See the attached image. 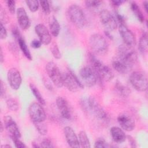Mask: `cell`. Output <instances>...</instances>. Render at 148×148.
<instances>
[{
	"label": "cell",
	"instance_id": "obj_1",
	"mask_svg": "<svg viewBox=\"0 0 148 148\" xmlns=\"http://www.w3.org/2000/svg\"><path fill=\"white\" fill-rule=\"evenodd\" d=\"M80 103L85 112L91 113L103 123H108L109 121V114L93 97H84L81 99Z\"/></svg>",
	"mask_w": 148,
	"mask_h": 148
},
{
	"label": "cell",
	"instance_id": "obj_2",
	"mask_svg": "<svg viewBox=\"0 0 148 148\" xmlns=\"http://www.w3.org/2000/svg\"><path fill=\"white\" fill-rule=\"evenodd\" d=\"M88 59L91 65V67L96 73L98 80L110 82L113 79L114 74L109 66L103 64L91 53L89 54Z\"/></svg>",
	"mask_w": 148,
	"mask_h": 148
},
{
	"label": "cell",
	"instance_id": "obj_3",
	"mask_svg": "<svg viewBox=\"0 0 148 148\" xmlns=\"http://www.w3.org/2000/svg\"><path fill=\"white\" fill-rule=\"evenodd\" d=\"M67 15L71 22L77 28H82L86 23V19L82 9L76 4L69 6Z\"/></svg>",
	"mask_w": 148,
	"mask_h": 148
},
{
	"label": "cell",
	"instance_id": "obj_4",
	"mask_svg": "<svg viewBox=\"0 0 148 148\" xmlns=\"http://www.w3.org/2000/svg\"><path fill=\"white\" fill-rule=\"evenodd\" d=\"M117 57L132 68L138 61V54L134 47L124 43L119 46Z\"/></svg>",
	"mask_w": 148,
	"mask_h": 148
},
{
	"label": "cell",
	"instance_id": "obj_5",
	"mask_svg": "<svg viewBox=\"0 0 148 148\" xmlns=\"http://www.w3.org/2000/svg\"><path fill=\"white\" fill-rule=\"evenodd\" d=\"M89 45L91 49L96 54L104 55L108 51L109 45L106 40L99 34H94L90 36Z\"/></svg>",
	"mask_w": 148,
	"mask_h": 148
},
{
	"label": "cell",
	"instance_id": "obj_6",
	"mask_svg": "<svg viewBox=\"0 0 148 148\" xmlns=\"http://www.w3.org/2000/svg\"><path fill=\"white\" fill-rule=\"evenodd\" d=\"M130 82L138 91L143 92L147 89V78L146 75L142 71H134L130 76Z\"/></svg>",
	"mask_w": 148,
	"mask_h": 148
},
{
	"label": "cell",
	"instance_id": "obj_7",
	"mask_svg": "<svg viewBox=\"0 0 148 148\" xmlns=\"http://www.w3.org/2000/svg\"><path fill=\"white\" fill-rule=\"evenodd\" d=\"M62 82L63 86L72 92H76L84 87L83 83L72 71L62 73Z\"/></svg>",
	"mask_w": 148,
	"mask_h": 148
},
{
	"label": "cell",
	"instance_id": "obj_8",
	"mask_svg": "<svg viewBox=\"0 0 148 148\" xmlns=\"http://www.w3.org/2000/svg\"><path fill=\"white\" fill-rule=\"evenodd\" d=\"M46 71L48 76L56 86L58 88L63 86L62 73L54 62L50 61L46 64Z\"/></svg>",
	"mask_w": 148,
	"mask_h": 148
},
{
	"label": "cell",
	"instance_id": "obj_9",
	"mask_svg": "<svg viewBox=\"0 0 148 148\" xmlns=\"http://www.w3.org/2000/svg\"><path fill=\"white\" fill-rule=\"evenodd\" d=\"M79 75L83 83L89 87L95 85L98 80L96 73L91 66H84L81 68Z\"/></svg>",
	"mask_w": 148,
	"mask_h": 148
},
{
	"label": "cell",
	"instance_id": "obj_10",
	"mask_svg": "<svg viewBox=\"0 0 148 148\" xmlns=\"http://www.w3.org/2000/svg\"><path fill=\"white\" fill-rule=\"evenodd\" d=\"M99 20L108 31H114L117 27L116 17L108 9H102L99 12Z\"/></svg>",
	"mask_w": 148,
	"mask_h": 148
},
{
	"label": "cell",
	"instance_id": "obj_11",
	"mask_svg": "<svg viewBox=\"0 0 148 148\" xmlns=\"http://www.w3.org/2000/svg\"><path fill=\"white\" fill-rule=\"evenodd\" d=\"M28 113L33 122H42L46 118L45 111L39 102H34L29 105Z\"/></svg>",
	"mask_w": 148,
	"mask_h": 148
},
{
	"label": "cell",
	"instance_id": "obj_12",
	"mask_svg": "<svg viewBox=\"0 0 148 148\" xmlns=\"http://www.w3.org/2000/svg\"><path fill=\"white\" fill-rule=\"evenodd\" d=\"M119 31L125 45L131 47L135 45L136 42L135 36L125 24H120L119 27Z\"/></svg>",
	"mask_w": 148,
	"mask_h": 148
},
{
	"label": "cell",
	"instance_id": "obj_13",
	"mask_svg": "<svg viewBox=\"0 0 148 148\" xmlns=\"http://www.w3.org/2000/svg\"><path fill=\"white\" fill-rule=\"evenodd\" d=\"M56 105L61 117L67 120L72 118V110L68 101L62 97L56 99Z\"/></svg>",
	"mask_w": 148,
	"mask_h": 148
},
{
	"label": "cell",
	"instance_id": "obj_14",
	"mask_svg": "<svg viewBox=\"0 0 148 148\" xmlns=\"http://www.w3.org/2000/svg\"><path fill=\"white\" fill-rule=\"evenodd\" d=\"M7 78L10 87L14 90H18L21 84L22 79L19 71L15 68H12L8 71Z\"/></svg>",
	"mask_w": 148,
	"mask_h": 148
},
{
	"label": "cell",
	"instance_id": "obj_15",
	"mask_svg": "<svg viewBox=\"0 0 148 148\" xmlns=\"http://www.w3.org/2000/svg\"><path fill=\"white\" fill-rule=\"evenodd\" d=\"M35 31L40 41L45 45H48L51 41L50 33L46 27L42 24H38L35 27Z\"/></svg>",
	"mask_w": 148,
	"mask_h": 148
},
{
	"label": "cell",
	"instance_id": "obj_16",
	"mask_svg": "<svg viewBox=\"0 0 148 148\" xmlns=\"http://www.w3.org/2000/svg\"><path fill=\"white\" fill-rule=\"evenodd\" d=\"M117 121L121 129L124 131L130 132L135 128V123L134 120L127 114H120L117 117Z\"/></svg>",
	"mask_w": 148,
	"mask_h": 148
},
{
	"label": "cell",
	"instance_id": "obj_17",
	"mask_svg": "<svg viewBox=\"0 0 148 148\" xmlns=\"http://www.w3.org/2000/svg\"><path fill=\"white\" fill-rule=\"evenodd\" d=\"M3 124L5 128L10 133V136H13L20 138L21 132L15 121L10 116H5L3 117Z\"/></svg>",
	"mask_w": 148,
	"mask_h": 148
},
{
	"label": "cell",
	"instance_id": "obj_18",
	"mask_svg": "<svg viewBox=\"0 0 148 148\" xmlns=\"http://www.w3.org/2000/svg\"><path fill=\"white\" fill-rule=\"evenodd\" d=\"M64 134L68 145L71 147L79 148L80 147L79 138L73 128L66 126L64 128Z\"/></svg>",
	"mask_w": 148,
	"mask_h": 148
},
{
	"label": "cell",
	"instance_id": "obj_19",
	"mask_svg": "<svg viewBox=\"0 0 148 148\" xmlns=\"http://www.w3.org/2000/svg\"><path fill=\"white\" fill-rule=\"evenodd\" d=\"M17 18L20 27L23 29H27L29 28L31 23L29 18L24 8L20 7L16 10Z\"/></svg>",
	"mask_w": 148,
	"mask_h": 148
},
{
	"label": "cell",
	"instance_id": "obj_20",
	"mask_svg": "<svg viewBox=\"0 0 148 148\" xmlns=\"http://www.w3.org/2000/svg\"><path fill=\"white\" fill-rule=\"evenodd\" d=\"M110 134L113 141L117 143H123L127 139L123 130L118 127H112L110 130Z\"/></svg>",
	"mask_w": 148,
	"mask_h": 148
},
{
	"label": "cell",
	"instance_id": "obj_21",
	"mask_svg": "<svg viewBox=\"0 0 148 148\" xmlns=\"http://www.w3.org/2000/svg\"><path fill=\"white\" fill-rule=\"evenodd\" d=\"M112 66L114 70L121 74H125L129 72L132 67L125 64L118 57H116L112 61Z\"/></svg>",
	"mask_w": 148,
	"mask_h": 148
},
{
	"label": "cell",
	"instance_id": "obj_22",
	"mask_svg": "<svg viewBox=\"0 0 148 148\" xmlns=\"http://www.w3.org/2000/svg\"><path fill=\"white\" fill-rule=\"evenodd\" d=\"M49 26L51 35L54 37H57L60 34V25L57 19L54 16L50 17L49 19Z\"/></svg>",
	"mask_w": 148,
	"mask_h": 148
},
{
	"label": "cell",
	"instance_id": "obj_23",
	"mask_svg": "<svg viewBox=\"0 0 148 148\" xmlns=\"http://www.w3.org/2000/svg\"><path fill=\"white\" fill-rule=\"evenodd\" d=\"M114 88L116 93L120 97L123 98L128 97L131 93V90L129 88V87L119 81L116 82Z\"/></svg>",
	"mask_w": 148,
	"mask_h": 148
},
{
	"label": "cell",
	"instance_id": "obj_24",
	"mask_svg": "<svg viewBox=\"0 0 148 148\" xmlns=\"http://www.w3.org/2000/svg\"><path fill=\"white\" fill-rule=\"evenodd\" d=\"M16 40L18 42V44L20 50L22 51V52L23 53L24 56L26 57V58L30 61L32 60V56L30 53V51L29 50V48L28 47V46L27 45V44H26L24 39L23 38L22 36L19 37Z\"/></svg>",
	"mask_w": 148,
	"mask_h": 148
},
{
	"label": "cell",
	"instance_id": "obj_25",
	"mask_svg": "<svg viewBox=\"0 0 148 148\" xmlns=\"http://www.w3.org/2000/svg\"><path fill=\"white\" fill-rule=\"evenodd\" d=\"M138 50L142 54H145L147 50V34L146 32L142 34L139 39Z\"/></svg>",
	"mask_w": 148,
	"mask_h": 148
},
{
	"label": "cell",
	"instance_id": "obj_26",
	"mask_svg": "<svg viewBox=\"0 0 148 148\" xmlns=\"http://www.w3.org/2000/svg\"><path fill=\"white\" fill-rule=\"evenodd\" d=\"M131 9L133 13L135 14L136 17H137L138 20L140 22L143 23L145 20V17L143 14L142 13V11L140 9L139 6L135 2H132L131 3Z\"/></svg>",
	"mask_w": 148,
	"mask_h": 148
},
{
	"label": "cell",
	"instance_id": "obj_27",
	"mask_svg": "<svg viewBox=\"0 0 148 148\" xmlns=\"http://www.w3.org/2000/svg\"><path fill=\"white\" fill-rule=\"evenodd\" d=\"M29 88H30L33 95H34V97H35L36 100L38 101V102L39 103H40L42 105H45L46 104V101H45V99L43 98V97H42V95H41V94H40V91H39V90L38 89V88L32 83L29 84Z\"/></svg>",
	"mask_w": 148,
	"mask_h": 148
},
{
	"label": "cell",
	"instance_id": "obj_28",
	"mask_svg": "<svg viewBox=\"0 0 148 148\" xmlns=\"http://www.w3.org/2000/svg\"><path fill=\"white\" fill-rule=\"evenodd\" d=\"M79 141L81 147L89 148L91 147L89 139L84 131H81L79 134Z\"/></svg>",
	"mask_w": 148,
	"mask_h": 148
},
{
	"label": "cell",
	"instance_id": "obj_29",
	"mask_svg": "<svg viewBox=\"0 0 148 148\" xmlns=\"http://www.w3.org/2000/svg\"><path fill=\"white\" fill-rule=\"evenodd\" d=\"M102 4V1L97 0H91L85 1V5L86 7L91 10H95L99 8Z\"/></svg>",
	"mask_w": 148,
	"mask_h": 148
},
{
	"label": "cell",
	"instance_id": "obj_30",
	"mask_svg": "<svg viewBox=\"0 0 148 148\" xmlns=\"http://www.w3.org/2000/svg\"><path fill=\"white\" fill-rule=\"evenodd\" d=\"M42 122H33L36 130L38 131V132L42 135H46L47 132V128L46 125Z\"/></svg>",
	"mask_w": 148,
	"mask_h": 148
},
{
	"label": "cell",
	"instance_id": "obj_31",
	"mask_svg": "<svg viewBox=\"0 0 148 148\" xmlns=\"http://www.w3.org/2000/svg\"><path fill=\"white\" fill-rule=\"evenodd\" d=\"M6 105L9 109L13 112H16L19 109V105L17 102L13 99V98H9L7 99L6 101Z\"/></svg>",
	"mask_w": 148,
	"mask_h": 148
},
{
	"label": "cell",
	"instance_id": "obj_32",
	"mask_svg": "<svg viewBox=\"0 0 148 148\" xmlns=\"http://www.w3.org/2000/svg\"><path fill=\"white\" fill-rule=\"evenodd\" d=\"M25 3L28 7L29 10L32 12H36L39 6V2L36 0H31V1H26Z\"/></svg>",
	"mask_w": 148,
	"mask_h": 148
},
{
	"label": "cell",
	"instance_id": "obj_33",
	"mask_svg": "<svg viewBox=\"0 0 148 148\" xmlns=\"http://www.w3.org/2000/svg\"><path fill=\"white\" fill-rule=\"evenodd\" d=\"M111 146L103 138H98L94 143V147L97 148H106Z\"/></svg>",
	"mask_w": 148,
	"mask_h": 148
},
{
	"label": "cell",
	"instance_id": "obj_34",
	"mask_svg": "<svg viewBox=\"0 0 148 148\" xmlns=\"http://www.w3.org/2000/svg\"><path fill=\"white\" fill-rule=\"evenodd\" d=\"M51 52L53 56V57L56 59H60L61 57V53L60 51V49L58 47V46L56 44H54L51 46Z\"/></svg>",
	"mask_w": 148,
	"mask_h": 148
},
{
	"label": "cell",
	"instance_id": "obj_35",
	"mask_svg": "<svg viewBox=\"0 0 148 148\" xmlns=\"http://www.w3.org/2000/svg\"><path fill=\"white\" fill-rule=\"evenodd\" d=\"M43 12L46 14H49L50 13V7L49 2L47 1H41L39 2Z\"/></svg>",
	"mask_w": 148,
	"mask_h": 148
},
{
	"label": "cell",
	"instance_id": "obj_36",
	"mask_svg": "<svg viewBox=\"0 0 148 148\" xmlns=\"http://www.w3.org/2000/svg\"><path fill=\"white\" fill-rule=\"evenodd\" d=\"M13 143H14L15 147L17 148H24L27 147V146L21 141L18 138L13 136H10Z\"/></svg>",
	"mask_w": 148,
	"mask_h": 148
},
{
	"label": "cell",
	"instance_id": "obj_37",
	"mask_svg": "<svg viewBox=\"0 0 148 148\" xmlns=\"http://www.w3.org/2000/svg\"><path fill=\"white\" fill-rule=\"evenodd\" d=\"M53 147V144L52 143L51 141L48 138H44L40 143V147L50 148Z\"/></svg>",
	"mask_w": 148,
	"mask_h": 148
},
{
	"label": "cell",
	"instance_id": "obj_38",
	"mask_svg": "<svg viewBox=\"0 0 148 148\" xmlns=\"http://www.w3.org/2000/svg\"><path fill=\"white\" fill-rule=\"evenodd\" d=\"M8 9L10 13L14 14L16 12V2L12 0H9L6 1Z\"/></svg>",
	"mask_w": 148,
	"mask_h": 148
},
{
	"label": "cell",
	"instance_id": "obj_39",
	"mask_svg": "<svg viewBox=\"0 0 148 148\" xmlns=\"http://www.w3.org/2000/svg\"><path fill=\"white\" fill-rule=\"evenodd\" d=\"M7 37V31L3 25L2 23H1V31H0V38L1 39H5Z\"/></svg>",
	"mask_w": 148,
	"mask_h": 148
},
{
	"label": "cell",
	"instance_id": "obj_40",
	"mask_svg": "<svg viewBox=\"0 0 148 148\" xmlns=\"http://www.w3.org/2000/svg\"><path fill=\"white\" fill-rule=\"evenodd\" d=\"M42 42L40 41V40H37V39H34L33 40H32L31 43V46H32V47L34 48V49H38L39 47H40V46H42Z\"/></svg>",
	"mask_w": 148,
	"mask_h": 148
},
{
	"label": "cell",
	"instance_id": "obj_41",
	"mask_svg": "<svg viewBox=\"0 0 148 148\" xmlns=\"http://www.w3.org/2000/svg\"><path fill=\"white\" fill-rule=\"evenodd\" d=\"M1 97L2 98L5 95L6 93V86L3 81L1 80Z\"/></svg>",
	"mask_w": 148,
	"mask_h": 148
},
{
	"label": "cell",
	"instance_id": "obj_42",
	"mask_svg": "<svg viewBox=\"0 0 148 148\" xmlns=\"http://www.w3.org/2000/svg\"><path fill=\"white\" fill-rule=\"evenodd\" d=\"M124 2V1L122 0H113L110 1V3L114 6H119L121 5H122Z\"/></svg>",
	"mask_w": 148,
	"mask_h": 148
},
{
	"label": "cell",
	"instance_id": "obj_43",
	"mask_svg": "<svg viewBox=\"0 0 148 148\" xmlns=\"http://www.w3.org/2000/svg\"><path fill=\"white\" fill-rule=\"evenodd\" d=\"M127 137L128 138V140H129V142H130V143L131 144V147H136V142L135 141V139L132 137L130 136H128Z\"/></svg>",
	"mask_w": 148,
	"mask_h": 148
},
{
	"label": "cell",
	"instance_id": "obj_44",
	"mask_svg": "<svg viewBox=\"0 0 148 148\" xmlns=\"http://www.w3.org/2000/svg\"><path fill=\"white\" fill-rule=\"evenodd\" d=\"M143 6L145 9V10L146 11V13H147V12H148V2L146 1H144L143 2Z\"/></svg>",
	"mask_w": 148,
	"mask_h": 148
},
{
	"label": "cell",
	"instance_id": "obj_45",
	"mask_svg": "<svg viewBox=\"0 0 148 148\" xmlns=\"http://www.w3.org/2000/svg\"><path fill=\"white\" fill-rule=\"evenodd\" d=\"M0 61H1V63H2L3 61V51L1 47L0 50Z\"/></svg>",
	"mask_w": 148,
	"mask_h": 148
},
{
	"label": "cell",
	"instance_id": "obj_46",
	"mask_svg": "<svg viewBox=\"0 0 148 148\" xmlns=\"http://www.w3.org/2000/svg\"><path fill=\"white\" fill-rule=\"evenodd\" d=\"M12 147V146L8 144H5V145H2L1 146V148H9Z\"/></svg>",
	"mask_w": 148,
	"mask_h": 148
},
{
	"label": "cell",
	"instance_id": "obj_47",
	"mask_svg": "<svg viewBox=\"0 0 148 148\" xmlns=\"http://www.w3.org/2000/svg\"><path fill=\"white\" fill-rule=\"evenodd\" d=\"M3 126H4V124H3L2 123V122H1V130H0V131H1V132H3V129L5 128V127L3 128Z\"/></svg>",
	"mask_w": 148,
	"mask_h": 148
}]
</instances>
